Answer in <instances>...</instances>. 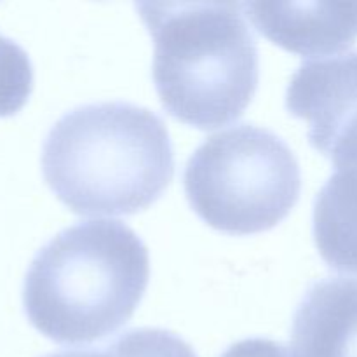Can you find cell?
Returning a JSON list of instances; mask_svg holds the SVG:
<instances>
[{"label": "cell", "mask_w": 357, "mask_h": 357, "mask_svg": "<svg viewBox=\"0 0 357 357\" xmlns=\"http://www.w3.org/2000/svg\"><path fill=\"white\" fill-rule=\"evenodd\" d=\"M42 173L79 215H131L166 190L174 152L166 124L149 108L128 101L80 105L49 129Z\"/></svg>", "instance_id": "cell-1"}, {"label": "cell", "mask_w": 357, "mask_h": 357, "mask_svg": "<svg viewBox=\"0 0 357 357\" xmlns=\"http://www.w3.org/2000/svg\"><path fill=\"white\" fill-rule=\"evenodd\" d=\"M149 278V250L135 230L87 220L37 251L24 275V312L58 344H89L131 319Z\"/></svg>", "instance_id": "cell-2"}, {"label": "cell", "mask_w": 357, "mask_h": 357, "mask_svg": "<svg viewBox=\"0 0 357 357\" xmlns=\"http://www.w3.org/2000/svg\"><path fill=\"white\" fill-rule=\"evenodd\" d=\"M136 9L153 38L152 75L164 108L201 129L239 119L260 77L244 3L142 2Z\"/></svg>", "instance_id": "cell-3"}, {"label": "cell", "mask_w": 357, "mask_h": 357, "mask_svg": "<svg viewBox=\"0 0 357 357\" xmlns=\"http://www.w3.org/2000/svg\"><path fill=\"white\" fill-rule=\"evenodd\" d=\"M185 194L213 229L257 234L288 216L302 173L288 143L271 129L237 124L206 138L185 166Z\"/></svg>", "instance_id": "cell-4"}, {"label": "cell", "mask_w": 357, "mask_h": 357, "mask_svg": "<svg viewBox=\"0 0 357 357\" xmlns=\"http://www.w3.org/2000/svg\"><path fill=\"white\" fill-rule=\"evenodd\" d=\"M286 108L309 124V142L324 152L357 115V51L303 61L286 89Z\"/></svg>", "instance_id": "cell-5"}, {"label": "cell", "mask_w": 357, "mask_h": 357, "mask_svg": "<svg viewBox=\"0 0 357 357\" xmlns=\"http://www.w3.org/2000/svg\"><path fill=\"white\" fill-rule=\"evenodd\" d=\"M244 13L274 44L302 56L340 52L357 38V2H248Z\"/></svg>", "instance_id": "cell-6"}, {"label": "cell", "mask_w": 357, "mask_h": 357, "mask_svg": "<svg viewBox=\"0 0 357 357\" xmlns=\"http://www.w3.org/2000/svg\"><path fill=\"white\" fill-rule=\"evenodd\" d=\"M291 357H357V279H319L296 305Z\"/></svg>", "instance_id": "cell-7"}, {"label": "cell", "mask_w": 357, "mask_h": 357, "mask_svg": "<svg viewBox=\"0 0 357 357\" xmlns=\"http://www.w3.org/2000/svg\"><path fill=\"white\" fill-rule=\"evenodd\" d=\"M314 241L331 268L357 274V160L335 167L314 202Z\"/></svg>", "instance_id": "cell-8"}, {"label": "cell", "mask_w": 357, "mask_h": 357, "mask_svg": "<svg viewBox=\"0 0 357 357\" xmlns=\"http://www.w3.org/2000/svg\"><path fill=\"white\" fill-rule=\"evenodd\" d=\"M33 89L30 56L13 38L0 33V117L23 108Z\"/></svg>", "instance_id": "cell-9"}, {"label": "cell", "mask_w": 357, "mask_h": 357, "mask_svg": "<svg viewBox=\"0 0 357 357\" xmlns=\"http://www.w3.org/2000/svg\"><path fill=\"white\" fill-rule=\"evenodd\" d=\"M107 351L112 357H197L183 338L160 328L126 331L107 345Z\"/></svg>", "instance_id": "cell-10"}, {"label": "cell", "mask_w": 357, "mask_h": 357, "mask_svg": "<svg viewBox=\"0 0 357 357\" xmlns=\"http://www.w3.org/2000/svg\"><path fill=\"white\" fill-rule=\"evenodd\" d=\"M220 357H291L282 344L268 338H246L230 345Z\"/></svg>", "instance_id": "cell-11"}, {"label": "cell", "mask_w": 357, "mask_h": 357, "mask_svg": "<svg viewBox=\"0 0 357 357\" xmlns=\"http://www.w3.org/2000/svg\"><path fill=\"white\" fill-rule=\"evenodd\" d=\"M45 357H112V356H110V352L107 351V347H103L101 351H96V349H89V351L75 349V351L54 352V354H49Z\"/></svg>", "instance_id": "cell-12"}]
</instances>
